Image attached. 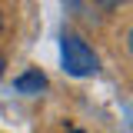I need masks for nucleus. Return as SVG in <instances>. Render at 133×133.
<instances>
[{"label":"nucleus","instance_id":"obj_4","mask_svg":"<svg viewBox=\"0 0 133 133\" xmlns=\"http://www.w3.org/2000/svg\"><path fill=\"white\" fill-rule=\"evenodd\" d=\"M3 66H7V60H3V53H0V77H3Z\"/></svg>","mask_w":133,"mask_h":133},{"label":"nucleus","instance_id":"obj_2","mask_svg":"<svg viewBox=\"0 0 133 133\" xmlns=\"http://www.w3.org/2000/svg\"><path fill=\"white\" fill-rule=\"evenodd\" d=\"M43 87H47V77H43L40 70H27V73H20V77L14 80V90L23 93V97H37Z\"/></svg>","mask_w":133,"mask_h":133},{"label":"nucleus","instance_id":"obj_3","mask_svg":"<svg viewBox=\"0 0 133 133\" xmlns=\"http://www.w3.org/2000/svg\"><path fill=\"white\" fill-rule=\"evenodd\" d=\"M127 50H130V57H133V27H130V33H127Z\"/></svg>","mask_w":133,"mask_h":133},{"label":"nucleus","instance_id":"obj_5","mask_svg":"<svg viewBox=\"0 0 133 133\" xmlns=\"http://www.w3.org/2000/svg\"><path fill=\"white\" fill-rule=\"evenodd\" d=\"M0 33H3V17H0Z\"/></svg>","mask_w":133,"mask_h":133},{"label":"nucleus","instance_id":"obj_1","mask_svg":"<svg viewBox=\"0 0 133 133\" xmlns=\"http://www.w3.org/2000/svg\"><path fill=\"white\" fill-rule=\"evenodd\" d=\"M60 53H63V70L70 77H93L100 70V60L93 53V47L83 37H77V33H63Z\"/></svg>","mask_w":133,"mask_h":133}]
</instances>
